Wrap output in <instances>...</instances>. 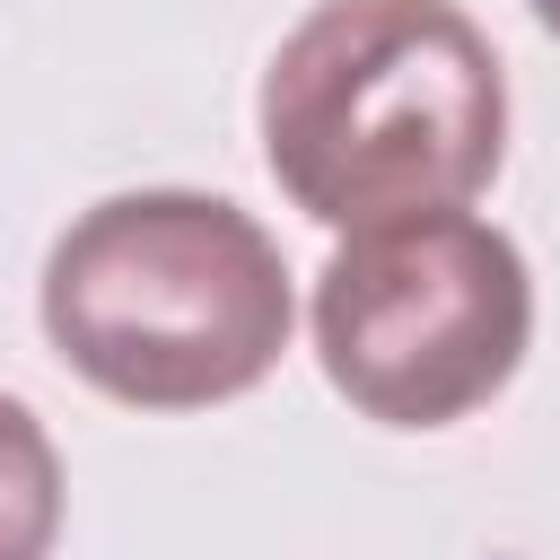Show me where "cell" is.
<instances>
[{"label": "cell", "instance_id": "6da1fadb", "mask_svg": "<svg viewBox=\"0 0 560 560\" xmlns=\"http://www.w3.org/2000/svg\"><path fill=\"white\" fill-rule=\"evenodd\" d=\"M262 166L315 228L464 210L508 158V70L455 0H315L254 96Z\"/></svg>", "mask_w": 560, "mask_h": 560}, {"label": "cell", "instance_id": "7a4b0ae2", "mask_svg": "<svg viewBox=\"0 0 560 560\" xmlns=\"http://www.w3.org/2000/svg\"><path fill=\"white\" fill-rule=\"evenodd\" d=\"M289 262L254 210L184 184L114 192L44 254V332L122 411H210L289 350Z\"/></svg>", "mask_w": 560, "mask_h": 560}, {"label": "cell", "instance_id": "3957f363", "mask_svg": "<svg viewBox=\"0 0 560 560\" xmlns=\"http://www.w3.org/2000/svg\"><path fill=\"white\" fill-rule=\"evenodd\" d=\"M534 341V271L516 236L472 210L385 219L315 271V359L376 429L472 420Z\"/></svg>", "mask_w": 560, "mask_h": 560}, {"label": "cell", "instance_id": "277c9868", "mask_svg": "<svg viewBox=\"0 0 560 560\" xmlns=\"http://www.w3.org/2000/svg\"><path fill=\"white\" fill-rule=\"evenodd\" d=\"M61 534V455L44 420L0 394V560H52Z\"/></svg>", "mask_w": 560, "mask_h": 560}, {"label": "cell", "instance_id": "5b68a950", "mask_svg": "<svg viewBox=\"0 0 560 560\" xmlns=\"http://www.w3.org/2000/svg\"><path fill=\"white\" fill-rule=\"evenodd\" d=\"M525 9H534V26H542V35H560V0H525Z\"/></svg>", "mask_w": 560, "mask_h": 560}]
</instances>
